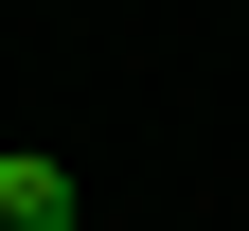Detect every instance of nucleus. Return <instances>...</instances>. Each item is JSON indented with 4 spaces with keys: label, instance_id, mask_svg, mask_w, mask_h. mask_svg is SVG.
Returning <instances> with one entry per match:
<instances>
[{
    "label": "nucleus",
    "instance_id": "nucleus-1",
    "mask_svg": "<svg viewBox=\"0 0 249 231\" xmlns=\"http://www.w3.org/2000/svg\"><path fill=\"white\" fill-rule=\"evenodd\" d=\"M0 231H71V160H0Z\"/></svg>",
    "mask_w": 249,
    "mask_h": 231
}]
</instances>
